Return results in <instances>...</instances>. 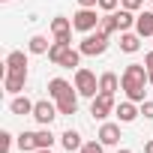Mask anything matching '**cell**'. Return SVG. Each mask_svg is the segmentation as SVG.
Segmentation results:
<instances>
[{"label":"cell","mask_w":153,"mask_h":153,"mask_svg":"<svg viewBox=\"0 0 153 153\" xmlns=\"http://www.w3.org/2000/svg\"><path fill=\"white\" fill-rule=\"evenodd\" d=\"M147 84H150V78H147V66L144 63H129L123 69V75H120V87L126 90V96L132 102H144V87Z\"/></svg>","instance_id":"cell-1"},{"label":"cell","mask_w":153,"mask_h":153,"mask_svg":"<svg viewBox=\"0 0 153 153\" xmlns=\"http://www.w3.org/2000/svg\"><path fill=\"white\" fill-rule=\"evenodd\" d=\"M105 48H108V36H105L102 30H96V33H87V36L81 39V45H78V51H81L84 57L105 54Z\"/></svg>","instance_id":"cell-2"},{"label":"cell","mask_w":153,"mask_h":153,"mask_svg":"<svg viewBox=\"0 0 153 153\" xmlns=\"http://www.w3.org/2000/svg\"><path fill=\"white\" fill-rule=\"evenodd\" d=\"M75 90H78L81 96L93 99L99 93V81H96V75L90 69H75Z\"/></svg>","instance_id":"cell-3"},{"label":"cell","mask_w":153,"mask_h":153,"mask_svg":"<svg viewBox=\"0 0 153 153\" xmlns=\"http://www.w3.org/2000/svg\"><path fill=\"white\" fill-rule=\"evenodd\" d=\"M114 108H117V105H114V93H102V90H99V93L93 96V102H90V114H93L96 120H105L108 114H114Z\"/></svg>","instance_id":"cell-4"},{"label":"cell","mask_w":153,"mask_h":153,"mask_svg":"<svg viewBox=\"0 0 153 153\" xmlns=\"http://www.w3.org/2000/svg\"><path fill=\"white\" fill-rule=\"evenodd\" d=\"M99 21H102V18L96 15V9H84V6L72 15V27H75V30H81V33L96 30V27H99Z\"/></svg>","instance_id":"cell-5"},{"label":"cell","mask_w":153,"mask_h":153,"mask_svg":"<svg viewBox=\"0 0 153 153\" xmlns=\"http://www.w3.org/2000/svg\"><path fill=\"white\" fill-rule=\"evenodd\" d=\"M51 33H54V42H72V21L69 18H63V15H57V18H51Z\"/></svg>","instance_id":"cell-6"},{"label":"cell","mask_w":153,"mask_h":153,"mask_svg":"<svg viewBox=\"0 0 153 153\" xmlns=\"http://www.w3.org/2000/svg\"><path fill=\"white\" fill-rule=\"evenodd\" d=\"M60 111H57V105H51L48 99H42V102H36L33 105V120L36 123H42V126H51V120L57 117Z\"/></svg>","instance_id":"cell-7"},{"label":"cell","mask_w":153,"mask_h":153,"mask_svg":"<svg viewBox=\"0 0 153 153\" xmlns=\"http://www.w3.org/2000/svg\"><path fill=\"white\" fill-rule=\"evenodd\" d=\"M6 75H27V57H24V51H12L6 57Z\"/></svg>","instance_id":"cell-8"},{"label":"cell","mask_w":153,"mask_h":153,"mask_svg":"<svg viewBox=\"0 0 153 153\" xmlns=\"http://www.w3.org/2000/svg\"><path fill=\"white\" fill-rule=\"evenodd\" d=\"M75 90H72V84L69 81H63V78H51L48 81V96L54 99V102H60V99H66V96H72Z\"/></svg>","instance_id":"cell-9"},{"label":"cell","mask_w":153,"mask_h":153,"mask_svg":"<svg viewBox=\"0 0 153 153\" xmlns=\"http://www.w3.org/2000/svg\"><path fill=\"white\" fill-rule=\"evenodd\" d=\"M99 141H102L105 147L120 144V126H117V123H102V129H99Z\"/></svg>","instance_id":"cell-10"},{"label":"cell","mask_w":153,"mask_h":153,"mask_svg":"<svg viewBox=\"0 0 153 153\" xmlns=\"http://www.w3.org/2000/svg\"><path fill=\"white\" fill-rule=\"evenodd\" d=\"M114 114L120 117V123H132V120H135L141 111L135 108V102H132V99H126V102H120V105L114 108Z\"/></svg>","instance_id":"cell-11"},{"label":"cell","mask_w":153,"mask_h":153,"mask_svg":"<svg viewBox=\"0 0 153 153\" xmlns=\"http://www.w3.org/2000/svg\"><path fill=\"white\" fill-rule=\"evenodd\" d=\"M135 33L144 39V36H153V12H141L135 18Z\"/></svg>","instance_id":"cell-12"},{"label":"cell","mask_w":153,"mask_h":153,"mask_svg":"<svg viewBox=\"0 0 153 153\" xmlns=\"http://www.w3.org/2000/svg\"><path fill=\"white\" fill-rule=\"evenodd\" d=\"M120 48H123L126 54H135V51L141 48V36H138V33H129V30H123V33H120Z\"/></svg>","instance_id":"cell-13"},{"label":"cell","mask_w":153,"mask_h":153,"mask_svg":"<svg viewBox=\"0 0 153 153\" xmlns=\"http://www.w3.org/2000/svg\"><path fill=\"white\" fill-rule=\"evenodd\" d=\"M60 144H63L69 153H72V150H81V147H84V144H81V135L75 132V129H66V132L60 135Z\"/></svg>","instance_id":"cell-14"},{"label":"cell","mask_w":153,"mask_h":153,"mask_svg":"<svg viewBox=\"0 0 153 153\" xmlns=\"http://www.w3.org/2000/svg\"><path fill=\"white\" fill-rule=\"evenodd\" d=\"M33 105H36V102H30L27 96H15V99L9 102V111H12V114H33Z\"/></svg>","instance_id":"cell-15"},{"label":"cell","mask_w":153,"mask_h":153,"mask_svg":"<svg viewBox=\"0 0 153 153\" xmlns=\"http://www.w3.org/2000/svg\"><path fill=\"white\" fill-rule=\"evenodd\" d=\"M3 84H6V93H21L27 84V75H3Z\"/></svg>","instance_id":"cell-16"},{"label":"cell","mask_w":153,"mask_h":153,"mask_svg":"<svg viewBox=\"0 0 153 153\" xmlns=\"http://www.w3.org/2000/svg\"><path fill=\"white\" fill-rule=\"evenodd\" d=\"M78 96H81V93H72V96L60 99V102H57V111H60V114H69V117H72L75 111H78Z\"/></svg>","instance_id":"cell-17"},{"label":"cell","mask_w":153,"mask_h":153,"mask_svg":"<svg viewBox=\"0 0 153 153\" xmlns=\"http://www.w3.org/2000/svg\"><path fill=\"white\" fill-rule=\"evenodd\" d=\"M99 30H102L105 36L117 33V30H120V24H117V12H108V15H102V21H99Z\"/></svg>","instance_id":"cell-18"},{"label":"cell","mask_w":153,"mask_h":153,"mask_svg":"<svg viewBox=\"0 0 153 153\" xmlns=\"http://www.w3.org/2000/svg\"><path fill=\"white\" fill-rule=\"evenodd\" d=\"M117 84H120V81H117V75H114V72H105L102 78H99V90H102V93H114Z\"/></svg>","instance_id":"cell-19"},{"label":"cell","mask_w":153,"mask_h":153,"mask_svg":"<svg viewBox=\"0 0 153 153\" xmlns=\"http://www.w3.org/2000/svg\"><path fill=\"white\" fill-rule=\"evenodd\" d=\"M66 51H69V45H66V42H54V45L48 48V60L60 66V60H63V54H66Z\"/></svg>","instance_id":"cell-20"},{"label":"cell","mask_w":153,"mask_h":153,"mask_svg":"<svg viewBox=\"0 0 153 153\" xmlns=\"http://www.w3.org/2000/svg\"><path fill=\"white\" fill-rule=\"evenodd\" d=\"M18 147L36 153V150H39V144H36V132H21V135H18Z\"/></svg>","instance_id":"cell-21"},{"label":"cell","mask_w":153,"mask_h":153,"mask_svg":"<svg viewBox=\"0 0 153 153\" xmlns=\"http://www.w3.org/2000/svg\"><path fill=\"white\" fill-rule=\"evenodd\" d=\"M78 63H81V51H72V48H69V51L63 54V60H60L63 69H78Z\"/></svg>","instance_id":"cell-22"},{"label":"cell","mask_w":153,"mask_h":153,"mask_svg":"<svg viewBox=\"0 0 153 153\" xmlns=\"http://www.w3.org/2000/svg\"><path fill=\"white\" fill-rule=\"evenodd\" d=\"M117 24H120V30H129V27H135V15L129 9H120L117 12Z\"/></svg>","instance_id":"cell-23"},{"label":"cell","mask_w":153,"mask_h":153,"mask_svg":"<svg viewBox=\"0 0 153 153\" xmlns=\"http://www.w3.org/2000/svg\"><path fill=\"white\" fill-rule=\"evenodd\" d=\"M48 48H51V45H48L45 36H33V39H30V51H33V54H48Z\"/></svg>","instance_id":"cell-24"},{"label":"cell","mask_w":153,"mask_h":153,"mask_svg":"<svg viewBox=\"0 0 153 153\" xmlns=\"http://www.w3.org/2000/svg\"><path fill=\"white\" fill-rule=\"evenodd\" d=\"M54 141H57V138L51 135V129H42V132H36V144H39V147H51Z\"/></svg>","instance_id":"cell-25"},{"label":"cell","mask_w":153,"mask_h":153,"mask_svg":"<svg viewBox=\"0 0 153 153\" xmlns=\"http://www.w3.org/2000/svg\"><path fill=\"white\" fill-rule=\"evenodd\" d=\"M102 150H105V144H102V141H87L78 153H102Z\"/></svg>","instance_id":"cell-26"},{"label":"cell","mask_w":153,"mask_h":153,"mask_svg":"<svg viewBox=\"0 0 153 153\" xmlns=\"http://www.w3.org/2000/svg\"><path fill=\"white\" fill-rule=\"evenodd\" d=\"M12 150V135L3 129V132H0V153H9Z\"/></svg>","instance_id":"cell-27"},{"label":"cell","mask_w":153,"mask_h":153,"mask_svg":"<svg viewBox=\"0 0 153 153\" xmlns=\"http://www.w3.org/2000/svg\"><path fill=\"white\" fill-rule=\"evenodd\" d=\"M141 114H144L147 120H153V102H150V99H144V102H141Z\"/></svg>","instance_id":"cell-28"},{"label":"cell","mask_w":153,"mask_h":153,"mask_svg":"<svg viewBox=\"0 0 153 153\" xmlns=\"http://www.w3.org/2000/svg\"><path fill=\"white\" fill-rule=\"evenodd\" d=\"M99 9L102 12H114L117 9V0H99Z\"/></svg>","instance_id":"cell-29"},{"label":"cell","mask_w":153,"mask_h":153,"mask_svg":"<svg viewBox=\"0 0 153 153\" xmlns=\"http://www.w3.org/2000/svg\"><path fill=\"white\" fill-rule=\"evenodd\" d=\"M144 66H147V78H150V84H153V51L144 57Z\"/></svg>","instance_id":"cell-30"},{"label":"cell","mask_w":153,"mask_h":153,"mask_svg":"<svg viewBox=\"0 0 153 153\" xmlns=\"http://www.w3.org/2000/svg\"><path fill=\"white\" fill-rule=\"evenodd\" d=\"M141 3H144V0H123V9L135 12V9H141Z\"/></svg>","instance_id":"cell-31"},{"label":"cell","mask_w":153,"mask_h":153,"mask_svg":"<svg viewBox=\"0 0 153 153\" xmlns=\"http://www.w3.org/2000/svg\"><path fill=\"white\" fill-rule=\"evenodd\" d=\"M78 3H81L84 9H96V6H99V0H78Z\"/></svg>","instance_id":"cell-32"},{"label":"cell","mask_w":153,"mask_h":153,"mask_svg":"<svg viewBox=\"0 0 153 153\" xmlns=\"http://www.w3.org/2000/svg\"><path fill=\"white\" fill-rule=\"evenodd\" d=\"M144 153H153V141H147V144H144Z\"/></svg>","instance_id":"cell-33"},{"label":"cell","mask_w":153,"mask_h":153,"mask_svg":"<svg viewBox=\"0 0 153 153\" xmlns=\"http://www.w3.org/2000/svg\"><path fill=\"white\" fill-rule=\"evenodd\" d=\"M36 153H51V147H39V150H36Z\"/></svg>","instance_id":"cell-34"},{"label":"cell","mask_w":153,"mask_h":153,"mask_svg":"<svg viewBox=\"0 0 153 153\" xmlns=\"http://www.w3.org/2000/svg\"><path fill=\"white\" fill-rule=\"evenodd\" d=\"M117 153H132V150H117Z\"/></svg>","instance_id":"cell-35"}]
</instances>
